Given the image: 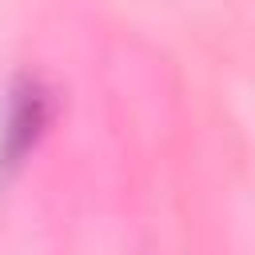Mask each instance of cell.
<instances>
[{"instance_id":"cell-1","label":"cell","mask_w":255,"mask_h":255,"mask_svg":"<svg viewBox=\"0 0 255 255\" xmlns=\"http://www.w3.org/2000/svg\"><path fill=\"white\" fill-rule=\"evenodd\" d=\"M48 116H52L48 92H44L36 80L16 84L12 112H8V128H4V143H0V155H4L8 167H16V163L36 147V139H40L44 128H48Z\"/></svg>"}]
</instances>
